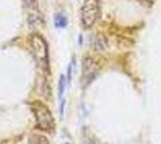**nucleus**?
<instances>
[{"label":"nucleus","mask_w":161,"mask_h":144,"mask_svg":"<svg viewBox=\"0 0 161 144\" xmlns=\"http://www.w3.org/2000/svg\"><path fill=\"white\" fill-rule=\"evenodd\" d=\"M31 109H33L36 126L42 131H51L54 129V118L51 113V110L47 106L41 101H35L31 103Z\"/></svg>","instance_id":"f257e3e1"},{"label":"nucleus","mask_w":161,"mask_h":144,"mask_svg":"<svg viewBox=\"0 0 161 144\" xmlns=\"http://www.w3.org/2000/svg\"><path fill=\"white\" fill-rule=\"evenodd\" d=\"M29 144H49L46 136L41 133H33L29 137Z\"/></svg>","instance_id":"0eeeda50"},{"label":"nucleus","mask_w":161,"mask_h":144,"mask_svg":"<svg viewBox=\"0 0 161 144\" xmlns=\"http://www.w3.org/2000/svg\"><path fill=\"white\" fill-rule=\"evenodd\" d=\"M54 23H55V27L57 28H65L67 24V18L63 13H58L55 16Z\"/></svg>","instance_id":"1a4fd4ad"},{"label":"nucleus","mask_w":161,"mask_h":144,"mask_svg":"<svg viewBox=\"0 0 161 144\" xmlns=\"http://www.w3.org/2000/svg\"><path fill=\"white\" fill-rule=\"evenodd\" d=\"M23 3H24V5H25L28 8L33 10V11H36V10H37V1H36V0H23Z\"/></svg>","instance_id":"9b49d317"},{"label":"nucleus","mask_w":161,"mask_h":144,"mask_svg":"<svg viewBox=\"0 0 161 144\" xmlns=\"http://www.w3.org/2000/svg\"><path fill=\"white\" fill-rule=\"evenodd\" d=\"M66 144H69V143H66Z\"/></svg>","instance_id":"ddd939ff"},{"label":"nucleus","mask_w":161,"mask_h":144,"mask_svg":"<svg viewBox=\"0 0 161 144\" xmlns=\"http://www.w3.org/2000/svg\"><path fill=\"white\" fill-rule=\"evenodd\" d=\"M35 90L45 100H49L52 91H51V87H49V83L47 81V77L43 75V73H40V75H37V77H36Z\"/></svg>","instance_id":"39448f33"},{"label":"nucleus","mask_w":161,"mask_h":144,"mask_svg":"<svg viewBox=\"0 0 161 144\" xmlns=\"http://www.w3.org/2000/svg\"><path fill=\"white\" fill-rule=\"evenodd\" d=\"M93 47L96 51H105L107 48V40L102 34H96L93 37Z\"/></svg>","instance_id":"423d86ee"},{"label":"nucleus","mask_w":161,"mask_h":144,"mask_svg":"<svg viewBox=\"0 0 161 144\" xmlns=\"http://www.w3.org/2000/svg\"><path fill=\"white\" fill-rule=\"evenodd\" d=\"M97 71H99V67L92 58L87 56L83 59V65H82V85H83V88H86L88 84L93 82L95 76L97 75Z\"/></svg>","instance_id":"20e7f679"},{"label":"nucleus","mask_w":161,"mask_h":144,"mask_svg":"<svg viewBox=\"0 0 161 144\" xmlns=\"http://www.w3.org/2000/svg\"><path fill=\"white\" fill-rule=\"evenodd\" d=\"M71 73H72V66L70 65V66H69V70H67V82L71 81Z\"/></svg>","instance_id":"f8f14e48"},{"label":"nucleus","mask_w":161,"mask_h":144,"mask_svg":"<svg viewBox=\"0 0 161 144\" xmlns=\"http://www.w3.org/2000/svg\"><path fill=\"white\" fill-rule=\"evenodd\" d=\"M29 43L33 55L42 66V70L48 71V46L46 40L40 35L33 34L29 37Z\"/></svg>","instance_id":"f03ea898"},{"label":"nucleus","mask_w":161,"mask_h":144,"mask_svg":"<svg viewBox=\"0 0 161 144\" xmlns=\"http://www.w3.org/2000/svg\"><path fill=\"white\" fill-rule=\"evenodd\" d=\"M100 12V4L99 0H86L82 6L80 18L82 24L84 28H90L94 24Z\"/></svg>","instance_id":"7ed1b4c3"},{"label":"nucleus","mask_w":161,"mask_h":144,"mask_svg":"<svg viewBox=\"0 0 161 144\" xmlns=\"http://www.w3.org/2000/svg\"><path fill=\"white\" fill-rule=\"evenodd\" d=\"M66 83H67V79L65 78V76H60V78H59V97H61V96L64 95Z\"/></svg>","instance_id":"9d476101"},{"label":"nucleus","mask_w":161,"mask_h":144,"mask_svg":"<svg viewBox=\"0 0 161 144\" xmlns=\"http://www.w3.org/2000/svg\"><path fill=\"white\" fill-rule=\"evenodd\" d=\"M28 23L30 24V27H36L41 23V17L40 14L37 13L36 11H33L31 13H29L28 16Z\"/></svg>","instance_id":"6e6552de"}]
</instances>
